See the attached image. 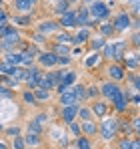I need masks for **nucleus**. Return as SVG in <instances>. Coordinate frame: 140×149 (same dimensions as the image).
Segmentation results:
<instances>
[{"label": "nucleus", "instance_id": "obj_1", "mask_svg": "<svg viewBox=\"0 0 140 149\" xmlns=\"http://www.w3.org/2000/svg\"><path fill=\"white\" fill-rule=\"evenodd\" d=\"M110 6H112V4H108V2H100V0H96V2H88L86 8H88V16H90V20L100 22V20L108 18V16H110Z\"/></svg>", "mask_w": 140, "mask_h": 149}, {"label": "nucleus", "instance_id": "obj_2", "mask_svg": "<svg viewBox=\"0 0 140 149\" xmlns=\"http://www.w3.org/2000/svg\"><path fill=\"white\" fill-rule=\"evenodd\" d=\"M118 117H104V121L98 125V133L104 141H112L118 137Z\"/></svg>", "mask_w": 140, "mask_h": 149}, {"label": "nucleus", "instance_id": "obj_3", "mask_svg": "<svg viewBox=\"0 0 140 149\" xmlns=\"http://www.w3.org/2000/svg\"><path fill=\"white\" fill-rule=\"evenodd\" d=\"M62 74H64V71H50V73H44V74H42V79H40L38 89H44V91H52V89H56V85H58L60 79H62Z\"/></svg>", "mask_w": 140, "mask_h": 149}, {"label": "nucleus", "instance_id": "obj_4", "mask_svg": "<svg viewBox=\"0 0 140 149\" xmlns=\"http://www.w3.org/2000/svg\"><path fill=\"white\" fill-rule=\"evenodd\" d=\"M98 91H100V97L106 101H112L114 97H116L118 93L122 91V87L118 85V83H112V81H106V83H102L100 87H98Z\"/></svg>", "mask_w": 140, "mask_h": 149}, {"label": "nucleus", "instance_id": "obj_5", "mask_svg": "<svg viewBox=\"0 0 140 149\" xmlns=\"http://www.w3.org/2000/svg\"><path fill=\"white\" fill-rule=\"evenodd\" d=\"M76 79H78V73H74V71H64L62 79H60V83L56 85V91H58V95H62V93L70 91V89H72V85L76 83Z\"/></svg>", "mask_w": 140, "mask_h": 149}, {"label": "nucleus", "instance_id": "obj_6", "mask_svg": "<svg viewBox=\"0 0 140 149\" xmlns=\"http://www.w3.org/2000/svg\"><path fill=\"white\" fill-rule=\"evenodd\" d=\"M110 103H112L114 111H118V113H124V111L128 109V103H130V93L122 89V91H120V93H118V95H116L112 101H110Z\"/></svg>", "mask_w": 140, "mask_h": 149}, {"label": "nucleus", "instance_id": "obj_7", "mask_svg": "<svg viewBox=\"0 0 140 149\" xmlns=\"http://www.w3.org/2000/svg\"><path fill=\"white\" fill-rule=\"evenodd\" d=\"M112 26H114V32H126L130 26H132V18L128 12H120L116 18L112 20Z\"/></svg>", "mask_w": 140, "mask_h": 149}, {"label": "nucleus", "instance_id": "obj_8", "mask_svg": "<svg viewBox=\"0 0 140 149\" xmlns=\"http://www.w3.org/2000/svg\"><path fill=\"white\" fill-rule=\"evenodd\" d=\"M78 109H80V105L60 107V119H62L66 125H70L72 121H76V117H78Z\"/></svg>", "mask_w": 140, "mask_h": 149}, {"label": "nucleus", "instance_id": "obj_9", "mask_svg": "<svg viewBox=\"0 0 140 149\" xmlns=\"http://www.w3.org/2000/svg\"><path fill=\"white\" fill-rule=\"evenodd\" d=\"M106 73H108V77H110L112 83H118V81H124V79H126V71H124V67H122L120 63H112V65L106 69Z\"/></svg>", "mask_w": 140, "mask_h": 149}, {"label": "nucleus", "instance_id": "obj_10", "mask_svg": "<svg viewBox=\"0 0 140 149\" xmlns=\"http://www.w3.org/2000/svg\"><path fill=\"white\" fill-rule=\"evenodd\" d=\"M56 63H58V56H56L52 50H44V52H40V54H38V65H40V67L54 69V67H56Z\"/></svg>", "mask_w": 140, "mask_h": 149}, {"label": "nucleus", "instance_id": "obj_11", "mask_svg": "<svg viewBox=\"0 0 140 149\" xmlns=\"http://www.w3.org/2000/svg\"><path fill=\"white\" fill-rule=\"evenodd\" d=\"M58 26H62V28H76V10H68V12H64L62 16H58Z\"/></svg>", "mask_w": 140, "mask_h": 149}, {"label": "nucleus", "instance_id": "obj_12", "mask_svg": "<svg viewBox=\"0 0 140 149\" xmlns=\"http://www.w3.org/2000/svg\"><path fill=\"white\" fill-rule=\"evenodd\" d=\"M16 45H20V34H18V30L16 32H12V34H8V36H4V38H0V49L2 50H8L12 47H16Z\"/></svg>", "mask_w": 140, "mask_h": 149}, {"label": "nucleus", "instance_id": "obj_13", "mask_svg": "<svg viewBox=\"0 0 140 149\" xmlns=\"http://www.w3.org/2000/svg\"><path fill=\"white\" fill-rule=\"evenodd\" d=\"M108 109H110V105H108L104 99H98V101H94L92 105H90V111H92L94 117H106Z\"/></svg>", "mask_w": 140, "mask_h": 149}, {"label": "nucleus", "instance_id": "obj_14", "mask_svg": "<svg viewBox=\"0 0 140 149\" xmlns=\"http://www.w3.org/2000/svg\"><path fill=\"white\" fill-rule=\"evenodd\" d=\"M80 129H82V137L90 139V137H94L98 133V123L94 119L92 121H84V123H80Z\"/></svg>", "mask_w": 140, "mask_h": 149}, {"label": "nucleus", "instance_id": "obj_15", "mask_svg": "<svg viewBox=\"0 0 140 149\" xmlns=\"http://www.w3.org/2000/svg\"><path fill=\"white\" fill-rule=\"evenodd\" d=\"M90 38H92V32H90L88 28H78L76 34H72V42H74V45H84V42H88Z\"/></svg>", "mask_w": 140, "mask_h": 149}, {"label": "nucleus", "instance_id": "obj_16", "mask_svg": "<svg viewBox=\"0 0 140 149\" xmlns=\"http://www.w3.org/2000/svg\"><path fill=\"white\" fill-rule=\"evenodd\" d=\"M60 26L56 20H42L40 24H38V34H42V36H46L48 32H56Z\"/></svg>", "mask_w": 140, "mask_h": 149}, {"label": "nucleus", "instance_id": "obj_17", "mask_svg": "<svg viewBox=\"0 0 140 149\" xmlns=\"http://www.w3.org/2000/svg\"><path fill=\"white\" fill-rule=\"evenodd\" d=\"M12 6H14L18 12H28V14H30V12L34 10L36 2H34V0H14V2H12Z\"/></svg>", "mask_w": 140, "mask_h": 149}, {"label": "nucleus", "instance_id": "obj_18", "mask_svg": "<svg viewBox=\"0 0 140 149\" xmlns=\"http://www.w3.org/2000/svg\"><path fill=\"white\" fill-rule=\"evenodd\" d=\"M112 47H114V58H112V61H120V63H122L124 50L128 49V42H126V40H116V42H112Z\"/></svg>", "mask_w": 140, "mask_h": 149}, {"label": "nucleus", "instance_id": "obj_19", "mask_svg": "<svg viewBox=\"0 0 140 149\" xmlns=\"http://www.w3.org/2000/svg\"><path fill=\"white\" fill-rule=\"evenodd\" d=\"M72 95H74V99L76 103H80V101H86V85H82V83H78V85H72Z\"/></svg>", "mask_w": 140, "mask_h": 149}, {"label": "nucleus", "instance_id": "obj_20", "mask_svg": "<svg viewBox=\"0 0 140 149\" xmlns=\"http://www.w3.org/2000/svg\"><path fill=\"white\" fill-rule=\"evenodd\" d=\"M4 63H8L10 67H18V65L22 63V52H14V50H10V52L4 56Z\"/></svg>", "mask_w": 140, "mask_h": 149}, {"label": "nucleus", "instance_id": "obj_21", "mask_svg": "<svg viewBox=\"0 0 140 149\" xmlns=\"http://www.w3.org/2000/svg\"><path fill=\"white\" fill-rule=\"evenodd\" d=\"M70 6H72V2H68V0H60V2H54V14L56 16H62L64 12H68L70 10Z\"/></svg>", "mask_w": 140, "mask_h": 149}, {"label": "nucleus", "instance_id": "obj_22", "mask_svg": "<svg viewBox=\"0 0 140 149\" xmlns=\"http://www.w3.org/2000/svg\"><path fill=\"white\" fill-rule=\"evenodd\" d=\"M22 139H24V143H26V147H36V145L42 143L40 135H36V133H26V135H22Z\"/></svg>", "mask_w": 140, "mask_h": 149}, {"label": "nucleus", "instance_id": "obj_23", "mask_svg": "<svg viewBox=\"0 0 140 149\" xmlns=\"http://www.w3.org/2000/svg\"><path fill=\"white\" fill-rule=\"evenodd\" d=\"M96 28H98V32H100V36H102V38H108V36H112V34H114V26H112V22L98 24Z\"/></svg>", "mask_w": 140, "mask_h": 149}, {"label": "nucleus", "instance_id": "obj_24", "mask_svg": "<svg viewBox=\"0 0 140 149\" xmlns=\"http://www.w3.org/2000/svg\"><path fill=\"white\" fill-rule=\"evenodd\" d=\"M58 101H60V105H62V107H70V105H78V103H76V99H74V95H72V91H66V93H62Z\"/></svg>", "mask_w": 140, "mask_h": 149}, {"label": "nucleus", "instance_id": "obj_25", "mask_svg": "<svg viewBox=\"0 0 140 149\" xmlns=\"http://www.w3.org/2000/svg\"><path fill=\"white\" fill-rule=\"evenodd\" d=\"M76 119H80L82 123H84V121H92L94 115H92V111H90V107H80V109H78V117H76Z\"/></svg>", "mask_w": 140, "mask_h": 149}, {"label": "nucleus", "instance_id": "obj_26", "mask_svg": "<svg viewBox=\"0 0 140 149\" xmlns=\"http://www.w3.org/2000/svg\"><path fill=\"white\" fill-rule=\"evenodd\" d=\"M106 42H108L106 38H102V36H94V38H90V49H92V52H96V50L104 49Z\"/></svg>", "mask_w": 140, "mask_h": 149}, {"label": "nucleus", "instance_id": "obj_27", "mask_svg": "<svg viewBox=\"0 0 140 149\" xmlns=\"http://www.w3.org/2000/svg\"><path fill=\"white\" fill-rule=\"evenodd\" d=\"M122 67L126 69H138V54H132L130 58H122Z\"/></svg>", "mask_w": 140, "mask_h": 149}, {"label": "nucleus", "instance_id": "obj_28", "mask_svg": "<svg viewBox=\"0 0 140 149\" xmlns=\"http://www.w3.org/2000/svg\"><path fill=\"white\" fill-rule=\"evenodd\" d=\"M74 147L76 149H92V141L86 137H76L74 139Z\"/></svg>", "mask_w": 140, "mask_h": 149}, {"label": "nucleus", "instance_id": "obj_29", "mask_svg": "<svg viewBox=\"0 0 140 149\" xmlns=\"http://www.w3.org/2000/svg\"><path fill=\"white\" fill-rule=\"evenodd\" d=\"M68 42H72V34L70 32L62 30V32L56 34V45H68Z\"/></svg>", "mask_w": 140, "mask_h": 149}, {"label": "nucleus", "instance_id": "obj_30", "mask_svg": "<svg viewBox=\"0 0 140 149\" xmlns=\"http://www.w3.org/2000/svg\"><path fill=\"white\" fill-rule=\"evenodd\" d=\"M52 52H54L56 56H70V49H68V45H54Z\"/></svg>", "mask_w": 140, "mask_h": 149}, {"label": "nucleus", "instance_id": "obj_31", "mask_svg": "<svg viewBox=\"0 0 140 149\" xmlns=\"http://www.w3.org/2000/svg\"><path fill=\"white\" fill-rule=\"evenodd\" d=\"M98 61H100V54H98V52H90L88 58L84 61V65H86V69H92V67L98 65Z\"/></svg>", "mask_w": 140, "mask_h": 149}, {"label": "nucleus", "instance_id": "obj_32", "mask_svg": "<svg viewBox=\"0 0 140 149\" xmlns=\"http://www.w3.org/2000/svg\"><path fill=\"white\" fill-rule=\"evenodd\" d=\"M14 24H18V26H30V24H32V16H30V14L14 16Z\"/></svg>", "mask_w": 140, "mask_h": 149}, {"label": "nucleus", "instance_id": "obj_33", "mask_svg": "<svg viewBox=\"0 0 140 149\" xmlns=\"http://www.w3.org/2000/svg\"><path fill=\"white\" fill-rule=\"evenodd\" d=\"M32 93H34V99H36V103L50 99V91H44V89H36V91H32Z\"/></svg>", "mask_w": 140, "mask_h": 149}, {"label": "nucleus", "instance_id": "obj_34", "mask_svg": "<svg viewBox=\"0 0 140 149\" xmlns=\"http://www.w3.org/2000/svg\"><path fill=\"white\" fill-rule=\"evenodd\" d=\"M12 32H16V28L12 24H0V38H4V36H8V34H12Z\"/></svg>", "mask_w": 140, "mask_h": 149}, {"label": "nucleus", "instance_id": "obj_35", "mask_svg": "<svg viewBox=\"0 0 140 149\" xmlns=\"http://www.w3.org/2000/svg\"><path fill=\"white\" fill-rule=\"evenodd\" d=\"M68 129H70V133H72L74 137H82V129H80V123H78V121H72V123L68 125Z\"/></svg>", "mask_w": 140, "mask_h": 149}, {"label": "nucleus", "instance_id": "obj_36", "mask_svg": "<svg viewBox=\"0 0 140 149\" xmlns=\"http://www.w3.org/2000/svg\"><path fill=\"white\" fill-rule=\"evenodd\" d=\"M96 97H100L98 87H96V85H92V87H86V99H96Z\"/></svg>", "mask_w": 140, "mask_h": 149}, {"label": "nucleus", "instance_id": "obj_37", "mask_svg": "<svg viewBox=\"0 0 140 149\" xmlns=\"http://www.w3.org/2000/svg\"><path fill=\"white\" fill-rule=\"evenodd\" d=\"M126 77H128V79H130V83L134 85L132 89H134V91H138V89H140V79H138V73H126Z\"/></svg>", "mask_w": 140, "mask_h": 149}, {"label": "nucleus", "instance_id": "obj_38", "mask_svg": "<svg viewBox=\"0 0 140 149\" xmlns=\"http://www.w3.org/2000/svg\"><path fill=\"white\" fill-rule=\"evenodd\" d=\"M28 133H36V135H40V133H42V125H38L34 119H32V121L28 123Z\"/></svg>", "mask_w": 140, "mask_h": 149}, {"label": "nucleus", "instance_id": "obj_39", "mask_svg": "<svg viewBox=\"0 0 140 149\" xmlns=\"http://www.w3.org/2000/svg\"><path fill=\"white\" fill-rule=\"evenodd\" d=\"M22 99H24V103H28V105H38L36 99H34V93H32V91H24Z\"/></svg>", "mask_w": 140, "mask_h": 149}, {"label": "nucleus", "instance_id": "obj_40", "mask_svg": "<svg viewBox=\"0 0 140 149\" xmlns=\"http://www.w3.org/2000/svg\"><path fill=\"white\" fill-rule=\"evenodd\" d=\"M130 147H132V139L130 137H122L118 141V149H130Z\"/></svg>", "mask_w": 140, "mask_h": 149}, {"label": "nucleus", "instance_id": "obj_41", "mask_svg": "<svg viewBox=\"0 0 140 149\" xmlns=\"http://www.w3.org/2000/svg\"><path fill=\"white\" fill-rule=\"evenodd\" d=\"M12 147H14V149H26V143H24L22 135H20V137H14V139H12Z\"/></svg>", "mask_w": 140, "mask_h": 149}, {"label": "nucleus", "instance_id": "obj_42", "mask_svg": "<svg viewBox=\"0 0 140 149\" xmlns=\"http://www.w3.org/2000/svg\"><path fill=\"white\" fill-rule=\"evenodd\" d=\"M104 56L106 58H114V47H112V42H106L104 45Z\"/></svg>", "mask_w": 140, "mask_h": 149}, {"label": "nucleus", "instance_id": "obj_43", "mask_svg": "<svg viewBox=\"0 0 140 149\" xmlns=\"http://www.w3.org/2000/svg\"><path fill=\"white\" fill-rule=\"evenodd\" d=\"M6 133H8V135H10L12 139H14V137H20V135H22V133H20V127H18V125H14V127H8V129H6Z\"/></svg>", "mask_w": 140, "mask_h": 149}, {"label": "nucleus", "instance_id": "obj_44", "mask_svg": "<svg viewBox=\"0 0 140 149\" xmlns=\"http://www.w3.org/2000/svg\"><path fill=\"white\" fill-rule=\"evenodd\" d=\"M14 95V91H10L6 85H0V97H4V99H10Z\"/></svg>", "mask_w": 140, "mask_h": 149}, {"label": "nucleus", "instance_id": "obj_45", "mask_svg": "<svg viewBox=\"0 0 140 149\" xmlns=\"http://www.w3.org/2000/svg\"><path fill=\"white\" fill-rule=\"evenodd\" d=\"M70 63H72L70 56H58V63H56V65H60V67H68Z\"/></svg>", "mask_w": 140, "mask_h": 149}, {"label": "nucleus", "instance_id": "obj_46", "mask_svg": "<svg viewBox=\"0 0 140 149\" xmlns=\"http://www.w3.org/2000/svg\"><path fill=\"white\" fill-rule=\"evenodd\" d=\"M34 121H36L38 125H44L48 121V115H46V113H40V115H36V117H34Z\"/></svg>", "mask_w": 140, "mask_h": 149}, {"label": "nucleus", "instance_id": "obj_47", "mask_svg": "<svg viewBox=\"0 0 140 149\" xmlns=\"http://www.w3.org/2000/svg\"><path fill=\"white\" fill-rule=\"evenodd\" d=\"M8 71H10V65L2 61V63H0V74H8Z\"/></svg>", "mask_w": 140, "mask_h": 149}, {"label": "nucleus", "instance_id": "obj_48", "mask_svg": "<svg viewBox=\"0 0 140 149\" xmlns=\"http://www.w3.org/2000/svg\"><path fill=\"white\" fill-rule=\"evenodd\" d=\"M32 38H34V42H36V45H42V42H46V36H42V34H38V32H36Z\"/></svg>", "mask_w": 140, "mask_h": 149}, {"label": "nucleus", "instance_id": "obj_49", "mask_svg": "<svg viewBox=\"0 0 140 149\" xmlns=\"http://www.w3.org/2000/svg\"><path fill=\"white\" fill-rule=\"evenodd\" d=\"M6 22H8V14L4 8H0V24H6Z\"/></svg>", "mask_w": 140, "mask_h": 149}, {"label": "nucleus", "instance_id": "obj_50", "mask_svg": "<svg viewBox=\"0 0 140 149\" xmlns=\"http://www.w3.org/2000/svg\"><path fill=\"white\" fill-rule=\"evenodd\" d=\"M138 32H134V36H132V45H134V47H138Z\"/></svg>", "mask_w": 140, "mask_h": 149}, {"label": "nucleus", "instance_id": "obj_51", "mask_svg": "<svg viewBox=\"0 0 140 149\" xmlns=\"http://www.w3.org/2000/svg\"><path fill=\"white\" fill-rule=\"evenodd\" d=\"M130 149H140V141L138 139H132V147Z\"/></svg>", "mask_w": 140, "mask_h": 149}, {"label": "nucleus", "instance_id": "obj_52", "mask_svg": "<svg viewBox=\"0 0 140 149\" xmlns=\"http://www.w3.org/2000/svg\"><path fill=\"white\" fill-rule=\"evenodd\" d=\"M132 103H134V105H138V103H140V99H138V95H136V93L132 95Z\"/></svg>", "mask_w": 140, "mask_h": 149}, {"label": "nucleus", "instance_id": "obj_53", "mask_svg": "<svg viewBox=\"0 0 140 149\" xmlns=\"http://www.w3.org/2000/svg\"><path fill=\"white\" fill-rule=\"evenodd\" d=\"M0 149H8V145H6L4 141H0Z\"/></svg>", "mask_w": 140, "mask_h": 149}, {"label": "nucleus", "instance_id": "obj_54", "mask_svg": "<svg viewBox=\"0 0 140 149\" xmlns=\"http://www.w3.org/2000/svg\"><path fill=\"white\" fill-rule=\"evenodd\" d=\"M66 149H76V147H74V143H72V145H68V147H66Z\"/></svg>", "mask_w": 140, "mask_h": 149}, {"label": "nucleus", "instance_id": "obj_55", "mask_svg": "<svg viewBox=\"0 0 140 149\" xmlns=\"http://www.w3.org/2000/svg\"><path fill=\"white\" fill-rule=\"evenodd\" d=\"M0 131H4V127H2V125H0Z\"/></svg>", "mask_w": 140, "mask_h": 149}, {"label": "nucleus", "instance_id": "obj_56", "mask_svg": "<svg viewBox=\"0 0 140 149\" xmlns=\"http://www.w3.org/2000/svg\"><path fill=\"white\" fill-rule=\"evenodd\" d=\"M0 50H2V49H0Z\"/></svg>", "mask_w": 140, "mask_h": 149}]
</instances>
